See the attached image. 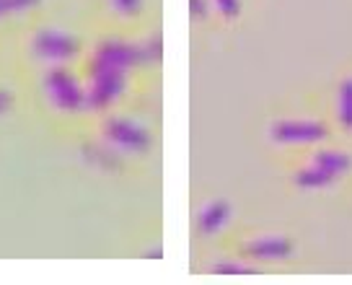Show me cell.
Returning <instances> with one entry per match:
<instances>
[{
    "instance_id": "3957f363",
    "label": "cell",
    "mask_w": 352,
    "mask_h": 285,
    "mask_svg": "<svg viewBox=\"0 0 352 285\" xmlns=\"http://www.w3.org/2000/svg\"><path fill=\"white\" fill-rule=\"evenodd\" d=\"M80 50L76 36H70L65 32H42L36 34L34 39V52L42 57V60H52V63H67L73 60Z\"/></svg>"
},
{
    "instance_id": "9a60e30c",
    "label": "cell",
    "mask_w": 352,
    "mask_h": 285,
    "mask_svg": "<svg viewBox=\"0 0 352 285\" xmlns=\"http://www.w3.org/2000/svg\"><path fill=\"white\" fill-rule=\"evenodd\" d=\"M218 273H226V275H239V273H252L249 267H243V264H231V262H223L215 267Z\"/></svg>"
},
{
    "instance_id": "5bb4252c",
    "label": "cell",
    "mask_w": 352,
    "mask_h": 285,
    "mask_svg": "<svg viewBox=\"0 0 352 285\" xmlns=\"http://www.w3.org/2000/svg\"><path fill=\"white\" fill-rule=\"evenodd\" d=\"M189 13L195 19H205L208 16V3L205 0H189Z\"/></svg>"
},
{
    "instance_id": "277c9868",
    "label": "cell",
    "mask_w": 352,
    "mask_h": 285,
    "mask_svg": "<svg viewBox=\"0 0 352 285\" xmlns=\"http://www.w3.org/2000/svg\"><path fill=\"white\" fill-rule=\"evenodd\" d=\"M107 138H109L111 145H117L122 151H132V154H143L151 148L148 130L130 120H111L107 125Z\"/></svg>"
},
{
    "instance_id": "6da1fadb",
    "label": "cell",
    "mask_w": 352,
    "mask_h": 285,
    "mask_svg": "<svg viewBox=\"0 0 352 285\" xmlns=\"http://www.w3.org/2000/svg\"><path fill=\"white\" fill-rule=\"evenodd\" d=\"M47 91H50V99L55 101V107L65 112H78L88 104V94L80 88L78 78L65 67H55L47 76Z\"/></svg>"
},
{
    "instance_id": "8fae6325",
    "label": "cell",
    "mask_w": 352,
    "mask_h": 285,
    "mask_svg": "<svg viewBox=\"0 0 352 285\" xmlns=\"http://www.w3.org/2000/svg\"><path fill=\"white\" fill-rule=\"evenodd\" d=\"M42 0H0V19L6 16H13V13H23L36 8Z\"/></svg>"
},
{
    "instance_id": "8992f818",
    "label": "cell",
    "mask_w": 352,
    "mask_h": 285,
    "mask_svg": "<svg viewBox=\"0 0 352 285\" xmlns=\"http://www.w3.org/2000/svg\"><path fill=\"white\" fill-rule=\"evenodd\" d=\"M296 246L290 239H283V236H270V239H256L246 246V257L252 260H262V262H277V260H287L293 257Z\"/></svg>"
},
{
    "instance_id": "2e32d148",
    "label": "cell",
    "mask_w": 352,
    "mask_h": 285,
    "mask_svg": "<svg viewBox=\"0 0 352 285\" xmlns=\"http://www.w3.org/2000/svg\"><path fill=\"white\" fill-rule=\"evenodd\" d=\"M8 107H11V96H8L6 91H0V114L8 109Z\"/></svg>"
},
{
    "instance_id": "ba28073f",
    "label": "cell",
    "mask_w": 352,
    "mask_h": 285,
    "mask_svg": "<svg viewBox=\"0 0 352 285\" xmlns=\"http://www.w3.org/2000/svg\"><path fill=\"white\" fill-rule=\"evenodd\" d=\"M337 176L329 174L327 169H321L319 164H314L311 169H303V171H298L296 174V184L303 187V189H321V187L331 184Z\"/></svg>"
},
{
    "instance_id": "4fadbf2b",
    "label": "cell",
    "mask_w": 352,
    "mask_h": 285,
    "mask_svg": "<svg viewBox=\"0 0 352 285\" xmlns=\"http://www.w3.org/2000/svg\"><path fill=\"white\" fill-rule=\"evenodd\" d=\"M215 6L226 19H236L241 13V0H215Z\"/></svg>"
},
{
    "instance_id": "5b68a950",
    "label": "cell",
    "mask_w": 352,
    "mask_h": 285,
    "mask_svg": "<svg viewBox=\"0 0 352 285\" xmlns=\"http://www.w3.org/2000/svg\"><path fill=\"white\" fill-rule=\"evenodd\" d=\"M329 135V127L311 120H287L272 127L275 142H319Z\"/></svg>"
},
{
    "instance_id": "9c48e42d",
    "label": "cell",
    "mask_w": 352,
    "mask_h": 285,
    "mask_svg": "<svg viewBox=\"0 0 352 285\" xmlns=\"http://www.w3.org/2000/svg\"><path fill=\"white\" fill-rule=\"evenodd\" d=\"M314 164H319L321 169H327L329 174L334 176H342L344 171H350V156L344 154H337V151H321V154H316V158H314Z\"/></svg>"
},
{
    "instance_id": "7c38bea8",
    "label": "cell",
    "mask_w": 352,
    "mask_h": 285,
    "mask_svg": "<svg viewBox=\"0 0 352 285\" xmlns=\"http://www.w3.org/2000/svg\"><path fill=\"white\" fill-rule=\"evenodd\" d=\"M111 8L122 16H135L143 11V0H111Z\"/></svg>"
},
{
    "instance_id": "30bf717a",
    "label": "cell",
    "mask_w": 352,
    "mask_h": 285,
    "mask_svg": "<svg viewBox=\"0 0 352 285\" xmlns=\"http://www.w3.org/2000/svg\"><path fill=\"white\" fill-rule=\"evenodd\" d=\"M340 125L344 130H352V78H344L340 86Z\"/></svg>"
},
{
    "instance_id": "7a4b0ae2",
    "label": "cell",
    "mask_w": 352,
    "mask_h": 285,
    "mask_svg": "<svg viewBox=\"0 0 352 285\" xmlns=\"http://www.w3.org/2000/svg\"><path fill=\"white\" fill-rule=\"evenodd\" d=\"M91 76H94V86H91V94H88V104L91 107H107V104H111L122 94L127 70H120V67L114 65H104V63H94Z\"/></svg>"
},
{
    "instance_id": "52a82bcc",
    "label": "cell",
    "mask_w": 352,
    "mask_h": 285,
    "mask_svg": "<svg viewBox=\"0 0 352 285\" xmlns=\"http://www.w3.org/2000/svg\"><path fill=\"white\" fill-rule=\"evenodd\" d=\"M228 218H231V205L223 202V200H215V202H210L208 208L199 213V231L205 236H212V233H218L228 223Z\"/></svg>"
}]
</instances>
